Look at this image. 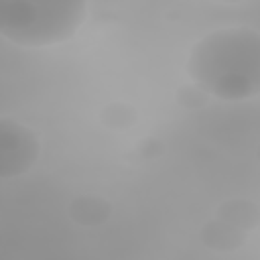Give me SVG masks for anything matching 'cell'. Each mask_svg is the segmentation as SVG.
Instances as JSON below:
<instances>
[{"instance_id": "obj_1", "label": "cell", "mask_w": 260, "mask_h": 260, "mask_svg": "<svg viewBox=\"0 0 260 260\" xmlns=\"http://www.w3.org/2000/svg\"><path fill=\"white\" fill-rule=\"evenodd\" d=\"M187 71L199 87L219 100H250L260 93V32L221 28L191 51Z\"/></svg>"}, {"instance_id": "obj_2", "label": "cell", "mask_w": 260, "mask_h": 260, "mask_svg": "<svg viewBox=\"0 0 260 260\" xmlns=\"http://www.w3.org/2000/svg\"><path fill=\"white\" fill-rule=\"evenodd\" d=\"M85 0H0V30L20 47L41 49L75 35Z\"/></svg>"}, {"instance_id": "obj_3", "label": "cell", "mask_w": 260, "mask_h": 260, "mask_svg": "<svg viewBox=\"0 0 260 260\" xmlns=\"http://www.w3.org/2000/svg\"><path fill=\"white\" fill-rule=\"evenodd\" d=\"M41 144L37 134L10 120H0V177L12 179L18 175H24L39 158Z\"/></svg>"}, {"instance_id": "obj_4", "label": "cell", "mask_w": 260, "mask_h": 260, "mask_svg": "<svg viewBox=\"0 0 260 260\" xmlns=\"http://www.w3.org/2000/svg\"><path fill=\"white\" fill-rule=\"evenodd\" d=\"M69 217L81 228H98L112 215V203L100 195H79L67 207Z\"/></svg>"}, {"instance_id": "obj_5", "label": "cell", "mask_w": 260, "mask_h": 260, "mask_svg": "<svg viewBox=\"0 0 260 260\" xmlns=\"http://www.w3.org/2000/svg\"><path fill=\"white\" fill-rule=\"evenodd\" d=\"M199 238L201 242L211 248V250H217V252H234L238 248L244 246L246 242V232L215 217L207 223H203V228L199 230Z\"/></svg>"}, {"instance_id": "obj_6", "label": "cell", "mask_w": 260, "mask_h": 260, "mask_svg": "<svg viewBox=\"0 0 260 260\" xmlns=\"http://www.w3.org/2000/svg\"><path fill=\"white\" fill-rule=\"evenodd\" d=\"M215 217H219V219H223V221H228V223H232L244 232H250V230L260 225V207L250 199L236 197V199L223 201L217 207Z\"/></svg>"}, {"instance_id": "obj_7", "label": "cell", "mask_w": 260, "mask_h": 260, "mask_svg": "<svg viewBox=\"0 0 260 260\" xmlns=\"http://www.w3.org/2000/svg\"><path fill=\"white\" fill-rule=\"evenodd\" d=\"M136 110L124 102H112L100 110V122L110 130H128L136 124Z\"/></svg>"}, {"instance_id": "obj_8", "label": "cell", "mask_w": 260, "mask_h": 260, "mask_svg": "<svg viewBox=\"0 0 260 260\" xmlns=\"http://www.w3.org/2000/svg\"><path fill=\"white\" fill-rule=\"evenodd\" d=\"M177 102L187 110H199L209 102V93L197 83H185L177 89Z\"/></svg>"}, {"instance_id": "obj_9", "label": "cell", "mask_w": 260, "mask_h": 260, "mask_svg": "<svg viewBox=\"0 0 260 260\" xmlns=\"http://www.w3.org/2000/svg\"><path fill=\"white\" fill-rule=\"evenodd\" d=\"M136 150L142 158H158L165 152V144H162V140H158L154 136H146L136 144Z\"/></svg>"}, {"instance_id": "obj_10", "label": "cell", "mask_w": 260, "mask_h": 260, "mask_svg": "<svg viewBox=\"0 0 260 260\" xmlns=\"http://www.w3.org/2000/svg\"><path fill=\"white\" fill-rule=\"evenodd\" d=\"M219 2H242V0H219Z\"/></svg>"}, {"instance_id": "obj_11", "label": "cell", "mask_w": 260, "mask_h": 260, "mask_svg": "<svg viewBox=\"0 0 260 260\" xmlns=\"http://www.w3.org/2000/svg\"><path fill=\"white\" fill-rule=\"evenodd\" d=\"M256 156H258V160H260V146H258V152H256Z\"/></svg>"}]
</instances>
